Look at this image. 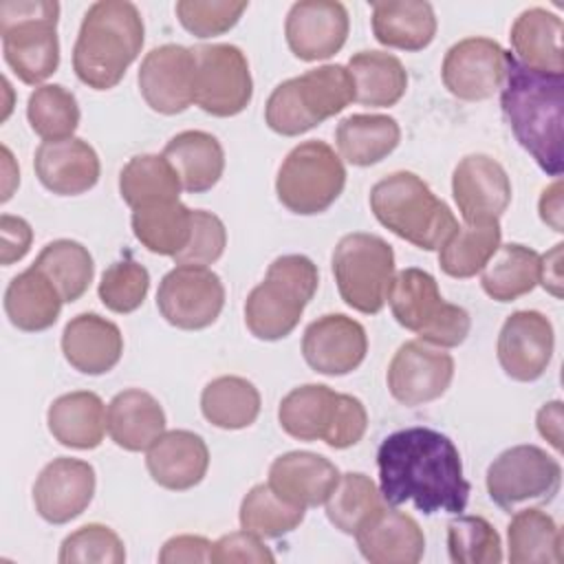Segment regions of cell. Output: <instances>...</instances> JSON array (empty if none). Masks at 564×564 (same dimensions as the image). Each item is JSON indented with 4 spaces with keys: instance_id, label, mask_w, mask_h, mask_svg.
Segmentation results:
<instances>
[{
    "instance_id": "obj_1",
    "label": "cell",
    "mask_w": 564,
    "mask_h": 564,
    "mask_svg": "<svg viewBox=\"0 0 564 564\" xmlns=\"http://www.w3.org/2000/svg\"><path fill=\"white\" fill-rule=\"evenodd\" d=\"M379 491L386 505L412 502L421 513L465 511L471 485L454 441L432 427H405L386 436L377 449Z\"/></svg>"
},
{
    "instance_id": "obj_2",
    "label": "cell",
    "mask_w": 564,
    "mask_h": 564,
    "mask_svg": "<svg viewBox=\"0 0 564 564\" xmlns=\"http://www.w3.org/2000/svg\"><path fill=\"white\" fill-rule=\"evenodd\" d=\"M500 108L516 141L549 174L564 172V75L531 70L509 55Z\"/></svg>"
},
{
    "instance_id": "obj_3",
    "label": "cell",
    "mask_w": 564,
    "mask_h": 564,
    "mask_svg": "<svg viewBox=\"0 0 564 564\" xmlns=\"http://www.w3.org/2000/svg\"><path fill=\"white\" fill-rule=\"evenodd\" d=\"M143 37L145 26L134 2L99 0L90 4L73 48L77 79L95 90L115 88L139 57Z\"/></svg>"
},
{
    "instance_id": "obj_4",
    "label": "cell",
    "mask_w": 564,
    "mask_h": 564,
    "mask_svg": "<svg viewBox=\"0 0 564 564\" xmlns=\"http://www.w3.org/2000/svg\"><path fill=\"white\" fill-rule=\"evenodd\" d=\"M370 209L388 231L423 251H438L458 227L454 212L430 185L405 170L372 185Z\"/></svg>"
},
{
    "instance_id": "obj_5",
    "label": "cell",
    "mask_w": 564,
    "mask_h": 564,
    "mask_svg": "<svg viewBox=\"0 0 564 564\" xmlns=\"http://www.w3.org/2000/svg\"><path fill=\"white\" fill-rule=\"evenodd\" d=\"M319 286L317 264L300 253L275 258L245 302V324L256 339L278 341L295 330Z\"/></svg>"
},
{
    "instance_id": "obj_6",
    "label": "cell",
    "mask_w": 564,
    "mask_h": 564,
    "mask_svg": "<svg viewBox=\"0 0 564 564\" xmlns=\"http://www.w3.org/2000/svg\"><path fill=\"white\" fill-rule=\"evenodd\" d=\"M355 101L346 66L324 64L278 84L264 106L267 126L282 137H297L339 115Z\"/></svg>"
},
{
    "instance_id": "obj_7",
    "label": "cell",
    "mask_w": 564,
    "mask_h": 564,
    "mask_svg": "<svg viewBox=\"0 0 564 564\" xmlns=\"http://www.w3.org/2000/svg\"><path fill=\"white\" fill-rule=\"evenodd\" d=\"M59 4L55 0L0 2L2 55L20 82L37 86L59 66Z\"/></svg>"
},
{
    "instance_id": "obj_8",
    "label": "cell",
    "mask_w": 564,
    "mask_h": 564,
    "mask_svg": "<svg viewBox=\"0 0 564 564\" xmlns=\"http://www.w3.org/2000/svg\"><path fill=\"white\" fill-rule=\"evenodd\" d=\"M386 302L394 319L430 346L456 348L469 335V313L458 304L445 302L434 275L423 269L408 267L394 273Z\"/></svg>"
},
{
    "instance_id": "obj_9",
    "label": "cell",
    "mask_w": 564,
    "mask_h": 564,
    "mask_svg": "<svg viewBox=\"0 0 564 564\" xmlns=\"http://www.w3.org/2000/svg\"><path fill=\"white\" fill-rule=\"evenodd\" d=\"M346 167L341 156L319 139L297 143L282 161L275 176L278 200L293 214L326 212L344 192Z\"/></svg>"
},
{
    "instance_id": "obj_10",
    "label": "cell",
    "mask_w": 564,
    "mask_h": 564,
    "mask_svg": "<svg viewBox=\"0 0 564 564\" xmlns=\"http://www.w3.org/2000/svg\"><path fill=\"white\" fill-rule=\"evenodd\" d=\"M333 275L341 300L366 315H375L388 300L394 278V251L375 234H346L333 249Z\"/></svg>"
},
{
    "instance_id": "obj_11",
    "label": "cell",
    "mask_w": 564,
    "mask_h": 564,
    "mask_svg": "<svg viewBox=\"0 0 564 564\" xmlns=\"http://www.w3.org/2000/svg\"><path fill=\"white\" fill-rule=\"evenodd\" d=\"M562 467L557 458L538 445H516L505 449L487 469L485 485L489 498L505 511L527 500L549 502L560 491Z\"/></svg>"
},
{
    "instance_id": "obj_12",
    "label": "cell",
    "mask_w": 564,
    "mask_h": 564,
    "mask_svg": "<svg viewBox=\"0 0 564 564\" xmlns=\"http://www.w3.org/2000/svg\"><path fill=\"white\" fill-rule=\"evenodd\" d=\"M196 57L194 104L212 117L240 115L253 97L247 55L234 44H200Z\"/></svg>"
},
{
    "instance_id": "obj_13",
    "label": "cell",
    "mask_w": 564,
    "mask_h": 564,
    "mask_svg": "<svg viewBox=\"0 0 564 564\" xmlns=\"http://www.w3.org/2000/svg\"><path fill=\"white\" fill-rule=\"evenodd\" d=\"M225 306V286L209 267L176 264L156 291V308L163 319L183 330L212 326Z\"/></svg>"
},
{
    "instance_id": "obj_14",
    "label": "cell",
    "mask_w": 564,
    "mask_h": 564,
    "mask_svg": "<svg viewBox=\"0 0 564 564\" xmlns=\"http://www.w3.org/2000/svg\"><path fill=\"white\" fill-rule=\"evenodd\" d=\"M509 51L491 37H465L452 44L443 57L441 77L445 88L463 101H485L500 93Z\"/></svg>"
},
{
    "instance_id": "obj_15",
    "label": "cell",
    "mask_w": 564,
    "mask_h": 564,
    "mask_svg": "<svg viewBox=\"0 0 564 564\" xmlns=\"http://www.w3.org/2000/svg\"><path fill=\"white\" fill-rule=\"evenodd\" d=\"M452 379V355L421 339L401 344L386 372L390 394L410 408L441 399Z\"/></svg>"
},
{
    "instance_id": "obj_16",
    "label": "cell",
    "mask_w": 564,
    "mask_h": 564,
    "mask_svg": "<svg viewBox=\"0 0 564 564\" xmlns=\"http://www.w3.org/2000/svg\"><path fill=\"white\" fill-rule=\"evenodd\" d=\"M137 82L154 112L178 115L194 104L196 57L187 46L161 44L141 59Z\"/></svg>"
},
{
    "instance_id": "obj_17",
    "label": "cell",
    "mask_w": 564,
    "mask_h": 564,
    "mask_svg": "<svg viewBox=\"0 0 564 564\" xmlns=\"http://www.w3.org/2000/svg\"><path fill=\"white\" fill-rule=\"evenodd\" d=\"M452 196L463 223H496L511 203V181L494 156L467 154L454 167Z\"/></svg>"
},
{
    "instance_id": "obj_18",
    "label": "cell",
    "mask_w": 564,
    "mask_h": 564,
    "mask_svg": "<svg viewBox=\"0 0 564 564\" xmlns=\"http://www.w3.org/2000/svg\"><path fill=\"white\" fill-rule=\"evenodd\" d=\"M553 348L555 333L551 319L540 311H516L500 328L496 352L507 377L529 383L546 372Z\"/></svg>"
},
{
    "instance_id": "obj_19",
    "label": "cell",
    "mask_w": 564,
    "mask_h": 564,
    "mask_svg": "<svg viewBox=\"0 0 564 564\" xmlns=\"http://www.w3.org/2000/svg\"><path fill=\"white\" fill-rule=\"evenodd\" d=\"M348 29V9L337 0L293 2L284 22L286 44L304 62L333 57L346 44Z\"/></svg>"
},
{
    "instance_id": "obj_20",
    "label": "cell",
    "mask_w": 564,
    "mask_h": 564,
    "mask_svg": "<svg viewBox=\"0 0 564 564\" xmlns=\"http://www.w3.org/2000/svg\"><path fill=\"white\" fill-rule=\"evenodd\" d=\"M368 352L366 328L344 315L328 313L311 322L302 337V357L319 375L341 377L357 370Z\"/></svg>"
},
{
    "instance_id": "obj_21",
    "label": "cell",
    "mask_w": 564,
    "mask_h": 564,
    "mask_svg": "<svg viewBox=\"0 0 564 564\" xmlns=\"http://www.w3.org/2000/svg\"><path fill=\"white\" fill-rule=\"evenodd\" d=\"M95 469L79 458H53L33 485V505L42 520L66 524L82 516L95 496Z\"/></svg>"
},
{
    "instance_id": "obj_22",
    "label": "cell",
    "mask_w": 564,
    "mask_h": 564,
    "mask_svg": "<svg viewBox=\"0 0 564 564\" xmlns=\"http://www.w3.org/2000/svg\"><path fill=\"white\" fill-rule=\"evenodd\" d=\"M35 176L57 196H77L93 189L101 174V163L95 148L79 139L42 141L33 159Z\"/></svg>"
},
{
    "instance_id": "obj_23",
    "label": "cell",
    "mask_w": 564,
    "mask_h": 564,
    "mask_svg": "<svg viewBox=\"0 0 564 564\" xmlns=\"http://www.w3.org/2000/svg\"><path fill=\"white\" fill-rule=\"evenodd\" d=\"M355 540L370 564H416L425 553V535L419 522L388 505L357 529Z\"/></svg>"
},
{
    "instance_id": "obj_24",
    "label": "cell",
    "mask_w": 564,
    "mask_h": 564,
    "mask_svg": "<svg viewBox=\"0 0 564 564\" xmlns=\"http://www.w3.org/2000/svg\"><path fill=\"white\" fill-rule=\"evenodd\" d=\"M339 469L315 452H286L269 467V487L286 502L308 509L328 500L339 482Z\"/></svg>"
},
{
    "instance_id": "obj_25",
    "label": "cell",
    "mask_w": 564,
    "mask_h": 564,
    "mask_svg": "<svg viewBox=\"0 0 564 564\" xmlns=\"http://www.w3.org/2000/svg\"><path fill=\"white\" fill-rule=\"evenodd\" d=\"M145 452V467L152 480L170 491L196 487L209 467L207 443L189 430L163 432Z\"/></svg>"
},
{
    "instance_id": "obj_26",
    "label": "cell",
    "mask_w": 564,
    "mask_h": 564,
    "mask_svg": "<svg viewBox=\"0 0 564 564\" xmlns=\"http://www.w3.org/2000/svg\"><path fill=\"white\" fill-rule=\"evenodd\" d=\"M62 352L75 370L104 375L119 364L123 335L115 322L97 313H79L64 326Z\"/></svg>"
},
{
    "instance_id": "obj_27",
    "label": "cell",
    "mask_w": 564,
    "mask_h": 564,
    "mask_svg": "<svg viewBox=\"0 0 564 564\" xmlns=\"http://www.w3.org/2000/svg\"><path fill=\"white\" fill-rule=\"evenodd\" d=\"M562 29L557 13L542 7L524 9L511 24V57L531 70L564 75Z\"/></svg>"
},
{
    "instance_id": "obj_28",
    "label": "cell",
    "mask_w": 564,
    "mask_h": 564,
    "mask_svg": "<svg viewBox=\"0 0 564 564\" xmlns=\"http://www.w3.org/2000/svg\"><path fill=\"white\" fill-rule=\"evenodd\" d=\"M106 427L115 445L128 452H143L165 432V412L150 392L128 388L108 403Z\"/></svg>"
},
{
    "instance_id": "obj_29",
    "label": "cell",
    "mask_w": 564,
    "mask_h": 564,
    "mask_svg": "<svg viewBox=\"0 0 564 564\" xmlns=\"http://www.w3.org/2000/svg\"><path fill=\"white\" fill-rule=\"evenodd\" d=\"M53 438L73 449H95L101 445L106 427V405L99 394L77 390L57 397L46 412Z\"/></svg>"
},
{
    "instance_id": "obj_30",
    "label": "cell",
    "mask_w": 564,
    "mask_h": 564,
    "mask_svg": "<svg viewBox=\"0 0 564 564\" xmlns=\"http://www.w3.org/2000/svg\"><path fill=\"white\" fill-rule=\"evenodd\" d=\"M163 156L176 170L181 187L189 194L212 189L225 172V150L220 141L205 130H183L174 134Z\"/></svg>"
},
{
    "instance_id": "obj_31",
    "label": "cell",
    "mask_w": 564,
    "mask_h": 564,
    "mask_svg": "<svg viewBox=\"0 0 564 564\" xmlns=\"http://www.w3.org/2000/svg\"><path fill=\"white\" fill-rule=\"evenodd\" d=\"M372 33L379 44L423 51L436 35V13L425 0L372 2Z\"/></svg>"
},
{
    "instance_id": "obj_32",
    "label": "cell",
    "mask_w": 564,
    "mask_h": 564,
    "mask_svg": "<svg viewBox=\"0 0 564 564\" xmlns=\"http://www.w3.org/2000/svg\"><path fill=\"white\" fill-rule=\"evenodd\" d=\"M62 304L59 291L35 264L18 273L4 291V313L9 322L24 333L51 328L59 317Z\"/></svg>"
},
{
    "instance_id": "obj_33",
    "label": "cell",
    "mask_w": 564,
    "mask_h": 564,
    "mask_svg": "<svg viewBox=\"0 0 564 564\" xmlns=\"http://www.w3.org/2000/svg\"><path fill=\"white\" fill-rule=\"evenodd\" d=\"M401 141V128L390 115H350L339 121L335 143L339 156L357 167L383 161Z\"/></svg>"
},
{
    "instance_id": "obj_34",
    "label": "cell",
    "mask_w": 564,
    "mask_h": 564,
    "mask_svg": "<svg viewBox=\"0 0 564 564\" xmlns=\"http://www.w3.org/2000/svg\"><path fill=\"white\" fill-rule=\"evenodd\" d=\"M346 68L355 84V101L361 106L390 108L405 95L408 73L392 53L359 51Z\"/></svg>"
},
{
    "instance_id": "obj_35",
    "label": "cell",
    "mask_w": 564,
    "mask_h": 564,
    "mask_svg": "<svg viewBox=\"0 0 564 564\" xmlns=\"http://www.w3.org/2000/svg\"><path fill=\"white\" fill-rule=\"evenodd\" d=\"M507 546L511 564H560L564 560L562 529L538 507L513 513L507 527Z\"/></svg>"
},
{
    "instance_id": "obj_36",
    "label": "cell",
    "mask_w": 564,
    "mask_h": 564,
    "mask_svg": "<svg viewBox=\"0 0 564 564\" xmlns=\"http://www.w3.org/2000/svg\"><path fill=\"white\" fill-rule=\"evenodd\" d=\"M333 388L324 383H306L293 388L278 408L280 427L297 441H324L337 408Z\"/></svg>"
},
{
    "instance_id": "obj_37",
    "label": "cell",
    "mask_w": 564,
    "mask_h": 564,
    "mask_svg": "<svg viewBox=\"0 0 564 564\" xmlns=\"http://www.w3.org/2000/svg\"><path fill=\"white\" fill-rule=\"evenodd\" d=\"M134 238L152 253L174 258L192 234V209L181 200H159L132 209Z\"/></svg>"
},
{
    "instance_id": "obj_38",
    "label": "cell",
    "mask_w": 564,
    "mask_h": 564,
    "mask_svg": "<svg viewBox=\"0 0 564 564\" xmlns=\"http://www.w3.org/2000/svg\"><path fill=\"white\" fill-rule=\"evenodd\" d=\"M540 282V253L518 245H500L480 271L482 291L496 302H513Z\"/></svg>"
},
{
    "instance_id": "obj_39",
    "label": "cell",
    "mask_w": 564,
    "mask_h": 564,
    "mask_svg": "<svg viewBox=\"0 0 564 564\" xmlns=\"http://www.w3.org/2000/svg\"><path fill=\"white\" fill-rule=\"evenodd\" d=\"M200 412L220 430H242L260 414V392L245 377L223 375L203 388Z\"/></svg>"
},
{
    "instance_id": "obj_40",
    "label": "cell",
    "mask_w": 564,
    "mask_h": 564,
    "mask_svg": "<svg viewBox=\"0 0 564 564\" xmlns=\"http://www.w3.org/2000/svg\"><path fill=\"white\" fill-rule=\"evenodd\" d=\"M500 240V220L478 225L463 223L438 249V264L449 278H474L498 251Z\"/></svg>"
},
{
    "instance_id": "obj_41",
    "label": "cell",
    "mask_w": 564,
    "mask_h": 564,
    "mask_svg": "<svg viewBox=\"0 0 564 564\" xmlns=\"http://www.w3.org/2000/svg\"><path fill=\"white\" fill-rule=\"evenodd\" d=\"M181 189L178 174L163 154H137L119 174V194L132 209L159 200H178Z\"/></svg>"
},
{
    "instance_id": "obj_42",
    "label": "cell",
    "mask_w": 564,
    "mask_h": 564,
    "mask_svg": "<svg viewBox=\"0 0 564 564\" xmlns=\"http://www.w3.org/2000/svg\"><path fill=\"white\" fill-rule=\"evenodd\" d=\"M33 264L55 284L64 302L79 300L95 275L90 251L82 242L68 238L48 242Z\"/></svg>"
},
{
    "instance_id": "obj_43",
    "label": "cell",
    "mask_w": 564,
    "mask_h": 564,
    "mask_svg": "<svg viewBox=\"0 0 564 564\" xmlns=\"http://www.w3.org/2000/svg\"><path fill=\"white\" fill-rule=\"evenodd\" d=\"M324 505L328 522L341 533L355 535L357 529L386 502L370 476L361 471H348L339 476V482Z\"/></svg>"
},
{
    "instance_id": "obj_44",
    "label": "cell",
    "mask_w": 564,
    "mask_h": 564,
    "mask_svg": "<svg viewBox=\"0 0 564 564\" xmlns=\"http://www.w3.org/2000/svg\"><path fill=\"white\" fill-rule=\"evenodd\" d=\"M306 509L282 500L269 482L256 485L240 502V527L258 538H282L304 520Z\"/></svg>"
},
{
    "instance_id": "obj_45",
    "label": "cell",
    "mask_w": 564,
    "mask_h": 564,
    "mask_svg": "<svg viewBox=\"0 0 564 564\" xmlns=\"http://www.w3.org/2000/svg\"><path fill=\"white\" fill-rule=\"evenodd\" d=\"M79 106L75 95L62 84L37 86L26 101L31 130L44 141L70 139L79 126Z\"/></svg>"
},
{
    "instance_id": "obj_46",
    "label": "cell",
    "mask_w": 564,
    "mask_h": 564,
    "mask_svg": "<svg viewBox=\"0 0 564 564\" xmlns=\"http://www.w3.org/2000/svg\"><path fill=\"white\" fill-rule=\"evenodd\" d=\"M447 553L454 564H500L502 542L485 518L458 513L447 524Z\"/></svg>"
},
{
    "instance_id": "obj_47",
    "label": "cell",
    "mask_w": 564,
    "mask_h": 564,
    "mask_svg": "<svg viewBox=\"0 0 564 564\" xmlns=\"http://www.w3.org/2000/svg\"><path fill=\"white\" fill-rule=\"evenodd\" d=\"M57 560L62 564H123L126 546L106 524H84L64 538Z\"/></svg>"
},
{
    "instance_id": "obj_48",
    "label": "cell",
    "mask_w": 564,
    "mask_h": 564,
    "mask_svg": "<svg viewBox=\"0 0 564 564\" xmlns=\"http://www.w3.org/2000/svg\"><path fill=\"white\" fill-rule=\"evenodd\" d=\"M150 289V273L143 264L134 260H119L110 264L99 280L97 293L101 304L112 313H132L137 311Z\"/></svg>"
},
{
    "instance_id": "obj_49",
    "label": "cell",
    "mask_w": 564,
    "mask_h": 564,
    "mask_svg": "<svg viewBox=\"0 0 564 564\" xmlns=\"http://www.w3.org/2000/svg\"><path fill=\"white\" fill-rule=\"evenodd\" d=\"M247 7L245 0H178L174 11L185 31L196 37H214L234 29Z\"/></svg>"
},
{
    "instance_id": "obj_50",
    "label": "cell",
    "mask_w": 564,
    "mask_h": 564,
    "mask_svg": "<svg viewBox=\"0 0 564 564\" xmlns=\"http://www.w3.org/2000/svg\"><path fill=\"white\" fill-rule=\"evenodd\" d=\"M227 247V229L223 220L205 209L192 212V234L181 253L174 256L176 264H214Z\"/></svg>"
},
{
    "instance_id": "obj_51",
    "label": "cell",
    "mask_w": 564,
    "mask_h": 564,
    "mask_svg": "<svg viewBox=\"0 0 564 564\" xmlns=\"http://www.w3.org/2000/svg\"><path fill=\"white\" fill-rule=\"evenodd\" d=\"M366 427H368V412L364 403L352 394L339 392L335 416L324 443L333 449L352 447L364 438Z\"/></svg>"
},
{
    "instance_id": "obj_52",
    "label": "cell",
    "mask_w": 564,
    "mask_h": 564,
    "mask_svg": "<svg viewBox=\"0 0 564 564\" xmlns=\"http://www.w3.org/2000/svg\"><path fill=\"white\" fill-rule=\"evenodd\" d=\"M212 562L214 564H231V562H253V564H271L275 562L269 546H264L262 538L249 531H234L218 538L212 544Z\"/></svg>"
},
{
    "instance_id": "obj_53",
    "label": "cell",
    "mask_w": 564,
    "mask_h": 564,
    "mask_svg": "<svg viewBox=\"0 0 564 564\" xmlns=\"http://www.w3.org/2000/svg\"><path fill=\"white\" fill-rule=\"evenodd\" d=\"M33 242V229L31 225L11 214L0 216V262L4 267L22 260Z\"/></svg>"
},
{
    "instance_id": "obj_54",
    "label": "cell",
    "mask_w": 564,
    "mask_h": 564,
    "mask_svg": "<svg viewBox=\"0 0 564 564\" xmlns=\"http://www.w3.org/2000/svg\"><path fill=\"white\" fill-rule=\"evenodd\" d=\"M212 544L203 535H174L170 538L159 553L161 564H178V562H212Z\"/></svg>"
},
{
    "instance_id": "obj_55",
    "label": "cell",
    "mask_w": 564,
    "mask_h": 564,
    "mask_svg": "<svg viewBox=\"0 0 564 564\" xmlns=\"http://www.w3.org/2000/svg\"><path fill=\"white\" fill-rule=\"evenodd\" d=\"M535 425L555 452H562V401H549L538 410Z\"/></svg>"
},
{
    "instance_id": "obj_56",
    "label": "cell",
    "mask_w": 564,
    "mask_h": 564,
    "mask_svg": "<svg viewBox=\"0 0 564 564\" xmlns=\"http://www.w3.org/2000/svg\"><path fill=\"white\" fill-rule=\"evenodd\" d=\"M538 212L544 225H549L553 231L562 234L564 231V220H562V181L555 178L549 187H544Z\"/></svg>"
},
{
    "instance_id": "obj_57",
    "label": "cell",
    "mask_w": 564,
    "mask_h": 564,
    "mask_svg": "<svg viewBox=\"0 0 564 564\" xmlns=\"http://www.w3.org/2000/svg\"><path fill=\"white\" fill-rule=\"evenodd\" d=\"M562 242L540 256V282L551 295L562 297Z\"/></svg>"
},
{
    "instance_id": "obj_58",
    "label": "cell",
    "mask_w": 564,
    "mask_h": 564,
    "mask_svg": "<svg viewBox=\"0 0 564 564\" xmlns=\"http://www.w3.org/2000/svg\"><path fill=\"white\" fill-rule=\"evenodd\" d=\"M2 172H4V178H2V203H7L11 196H13V189L18 187L20 183V170L9 152L7 145H2Z\"/></svg>"
}]
</instances>
